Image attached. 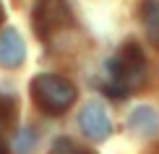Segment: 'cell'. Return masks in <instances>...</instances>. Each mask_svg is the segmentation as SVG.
<instances>
[{"instance_id":"obj_10","label":"cell","mask_w":159,"mask_h":154,"mask_svg":"<svg viewBox=\"0 0 159 154\" xmlns=\"http://www.w3.org/2000/svg\"><path fill=\"white\" fill-rule=\"evenodd\" d=\"M31 141H34V133H29V131H26V133H21V136L16 138V149L21 152V154H26V152L31 149Z\"/></svg>"},{"instance_id":"obj_6","label":"cell","mask_w":159,"mask_h":154,"mask_svg":"<svg viewBox=\"0 0 159 154\" xmlns=\"http://www.w3.org/2000/svg\"><path fill=\"white\" fill-rule=\"evenodd\" d=\"M128 128L136 133V136H143V138H154L159 133V112L149 105H141L136 107L133 112L128 115Z\"/></svg>"},{"instance_id":"obj_4","label":"cell","mask_w":159,"mask_h":154,"mask_svg":"<svg viewBox=\"0 0 159 154\" xmlns=\"http://www.w3.org/2000/svg\"><path fill=\"white\" fill-rule=\"evenodd\" d=\"M78 125H81L84 136L91 138V141H104V138L112 133V123L110 115L99 102H89L78 115Z\"/></svg>"},{"instance_id":"obj_12","label":"cell","mask_w":159,"mask_h":154,"mask_svg":"<svg viewBox=\"0 0 159 154\" xmlns=\"http://www.w3.org/2000/svg\"><path fill=\"white\" fill-rule=\"evenodd\" d=\"M0 24H3V5H0Z\"/></svg>"},{"instance_id":"obj_8","label":"cell","mask_w":159,"mask_h":154,"mask_svg":"<svg viewBox=\"0 0 159 154\" xmlns=\"http://www.w3.org/2000/svg\"><path fill=\"white\" fill-rule=\"evenodd\" d=\"M16 125V102L8 94H0V138H5Z\"/></svg>"},{"instance_id":"obj_2","label":"cell","mask_w":159,"mask_h":154,"mask_svg":"<svg viewBox=\"0 0 159 154\" xmlns=\"http://www.w3.org/2000/svg\"><path fill=\"white\" fill-rule=\"evenodd\" d=\"M31 99L42 112L60 115L76 102V86L57 73H39L31 78Z\"/></svg>"},{"instance_id":"obj_11","label":"cell","mask_w":159,"mask_h":154,"mask_svg":"<svg viewBox=\"0 0 159 154\" xmlns=\"http://www.w3.org/2000/svg\"><path fill=\"white\" fill-rule=\"evenodd\" d=\"M8 152V146H5V138H0V154H5Z\"/></svg>"},{"instance_id":"obj_5","label":"cell","mask_w":159,"mask_h":154,"mask_svg":"<svg viewBox=\"0 0 159 154\" xmlns=\"http://www.w3.org/2000/svg\"><path fill=\"white\" fill-rule=\"evenodd\" d=\"M26 58V44L16 29L0 31V65L3 68H18Z\"/></svg>"},{"instance_id":"obj_7","label":"cell","mask_w":159,"mask_h":154,"mask_svg":"<svg viewBox=\"0 0 159 154\" xmlns=\"http://www.w3.org/2000/svg\"><path fill=\"white\" fill-rule=\"evenodd\" d=\"M141 18H143V26H146V37L159 47V0H143Z\"/></svg>"},{"instance_id":"obj_9","label":"cell","mask_w":159,"mask_h":154,"mask_svg":"<svg viewBox=\"0 0 159 154\" xmlns=\"http://www.w3.org/2000/svg\"><path fill=\"white\" fill-rule=\"evenodd\" d=\"M50 154H94V152H91V149H84V146H78V144H73L70 138H57V141L52 144Z\"/></svg>"},{"instance_id":"obj_3","label":"cell","mask_w":159,"mask_h":154,"mask_svg":"<svg viewBox=\"0 0 159 154\" xmlns=\"http://www.w3.org/2000/svg\"><path fill=\"white\" fill-rule=\"evenodd\" d=\"M31 21H34L39 39H50L55 31L70 24V8L65 0H39Z\"/></svg>"},{"instance_id":"obj_1","label":"cell","mask_w":159,"mask_h":154,"mask_svg":"<svg viewBox=\"0 0 159 154\" xmlns=\"http://www.w3.org/2000/svg\"><path fill=\"white\" fill-rule=\"evenodd\" d=\"M107 94L110 97H128L130 91L141 89L146 81V58L136 42H125L107 63Z\"/></svg>"}]
</instances>
